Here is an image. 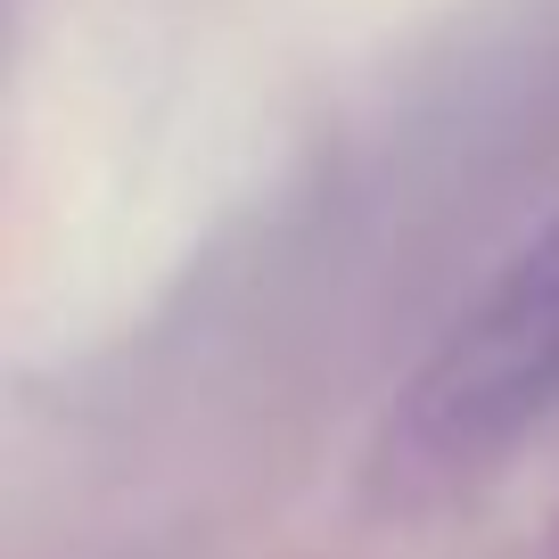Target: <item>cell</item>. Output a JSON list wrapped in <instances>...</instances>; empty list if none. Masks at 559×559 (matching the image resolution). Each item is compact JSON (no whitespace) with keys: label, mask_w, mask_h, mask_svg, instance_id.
Segmentation results:
<instances>
[{"label":"cell","mask_w":559,"mask_h":559,"mask_svg":"<svg viewBox=\"0 0 559 559\" xmlns=\"http://www.w3.org/2000/svg\"><path fill=\"white\" fill-rule=\"evenodd\" d=\"M559 412V214L453 313L379 419L386 493H453Z\"/></svg>","instance_id":"6da1fadb"}]
</instances>
